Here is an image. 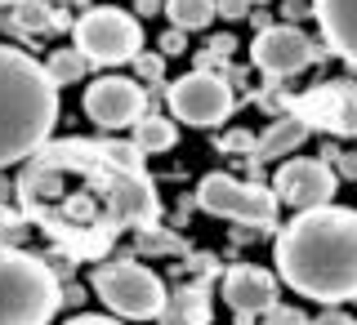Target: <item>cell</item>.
Returning a JSON list of instances; mask_svg holds the SVG:
<instances>
[{"label":"cell","instance_id":"cell-1","mask_svg":"<svg viewBox=\"0 0 357 325\" xmlns=\"http://www.w3.org/2000/svg\"><path fill=\"white\" fill-rule=\"evenodd\" d=\"M277 276L326 308L357 299V209H299V219L277 237Z\"/></svg>","mask_w":357,"mask_h":325},{"label":"cell","instance_id":"cell-2","mask_svg":"<svg viewBox=\"0 0 357 325\" xmlns=\"http://www.w3.org/2000/svg\"><path fill=\"white\" fill-rule=\"evenodd\" d=\"M59 125V85L22 49L0 45V170L36 156Z\"/></svg>","mask_w":357,"mask_h":325},{"label":"cell","instance_id":"cell-3","mask_svg":"<svg viewBox=\"0 0 357 325\" xmlns=\"http://www.w3.org/2000/svg\"><path fill=\"white\" fill-rule=\"evenodd\" d=\"M67 303L59 272L45 259L0 245V325H50Z\"/></svg>","mask_w":357,"mask_h":325},{"label":"cell","instance_id":"cell-4","mask_svg":"<svg viewBox=\"0 0 357 325\" xmlns=\"http://www.w3.org/2000/svg\"><path fill=\"white\" fill-rule=\"evenodd\" d=\"M94 294L126 321H152L161 317L170 294H165V281L143 263H98L94 267Z\"/></svg>","mask_w":357,"mask_h":325},{"label":"cell","instance_id":"cell-5","mask_svg":"<svg viewBox=\"0 0 357 325\" xmlns=\"http://www.w3.org/2000/svg\"><path fill=\"white\" fill-rule=\"evenodd\" d=\"M72 36H76V49L94 67H121L143 54L139 18L116 5H94L89 14H81V22H72Z\"/></svg>","mask_w":357,"mask_h":325},{"label":"cell","instance_id":"cell-6","mask_svg":"<svg viewBox=\"0 0 357 325\" xmlns=\"http://www.w3.org/2000/svg\"><path fill=\"white\" fill-rule=\"evenodd\" d=\"M197 205L215 219H232V223H245V228H277V192L264 183H245V178H232V174H206L197 187Z\"/></svg>","mask_w":357,"mask_h":325},{"label":"cell","instance_id":"cell-7","mask_svg":"<svg viewBox=\"0 0 357 325\" xmlns=\"http://www.w3.org/2000/svg\"><path fill=\"white\" fill-rule=\"evenodd\" d=\"M232 107H237L232 89L223 85V76H215L210 67L188 72V76H178V81L170 85V111H174V120H188V125H197V129L223 125V120L232 116Z\"/></svg>","mask_w":357,"mask_h":325},{"label":"cell","instance_id":"cell-8","mask_svg":"<svg viewBox=\"0 0 357 325\" xmlns=\"http://www.w3.org/2000/svg\"><path fill=\"white\" fill-rule=\"evenodd\" d=\"M85 116L94 120L98 129L139 125V120L148 116V94H143V85L130 81V76H98V81L85 89Z\"/></svg>","mask_w":357,"mask_h":325},{"label":"cell","instance_id":"cell-9","mask_svg":"<svg viewBox=\"0 0 357 325\" xmlns=\"http://www.w3.org/2000/svg\"><path fill=\"white\" fill-rule=\"evenodd\" d=\"M317 45H312L299 27H290V22H282V27H264V31H255V49H250V58L259 72H268L273 81H282V76H295V72H304V67L317 63Z\"/></svg>","mask_w":357,"mask_h":325},{"label":"cell","instance_id":"cell-10","mask_svg":"<svg viewBox=\"0 0 357 325\" xmlns=\"http://www.w3.org/2000/svg\"><path fill=\"white\" fill-rule=\"evenodd\" d=\"M335 187H340V174L331 170V161H286L273 178V192L282 205L290 209H317V205H331Z\"/></svg>","mask_w":357,"mask_h":325},{"label":"cell","instance_id":"cell-11","mask_svg":"<svg viewBox=\"0 0 357 325\" xmlns=\"http://www.w3.org/2000/svg\"><path fill=\"white\" fill-rule=\"evenodd\" d=\"M223 299L237 317H259V312L277 308V276L264 272V267L237 263L228 276H223Z\"/></svg>","mask_w":357,"mask_h":325},{"label":"cell","instance_id":"cell-12","mask_svg":"<svg viewBox=\"0 0 357 325\" xmlns=\"http://www.w3.org/2000/svg\"><path fill=\"white\" fill-rule=\"evenodd\" d=\"M103 192H107V205H112L116 219H126V223H152L156 219V192L148 187L143 174L112 170L107 183H103Z\"/></svg>","mask_w":357,"mask_h":325},{"label":"cell","instance_id":"cell-13","mask_svg":"<svg viewBox=\"0 0 357 325\" xmlns=\"http://www.w3.org/2000/svg\"><path fill=\"white\" fill-rule=\"evenodd\" d=\"M312 18L321 22L331 54H340L357 72V0H312Z\"/></svg>","mask_w":357,"mask_h":325},{"label":"cell","instance_id":"cell-14","mask_svg":"<svg viewBox=\"0 0 357 325\" xmlns=\"http://www.w3.org/2000/svg\"><path fill=\"white\" fill-rule=\"evenodd\" d=\"M304 138H308V120H299L295 111H290V116L273 120V129L259 138V148H255V161L264 165V161H277V156H290Z\"/></svg>","mask_w":357,"mask_h":325},{"label":"cell","instance_id":"cell-15","mask_svg":"<svg viewBox=\"0 0 357 325\" xmlns=\"http://www.w3.org/2000/svg\"><path fill=\"white\" fill-rule=\"evenodd\" d=\"M290 111H295L299 120H308V129H326L331 134V125H335V85L326 81V85L308 89L304 98L290 103Z\"/></svg>","mask_w":357,"mask_h":325},{"label":"cell","instance_id":"cell-16","mask_svg":"<svg viewBox=\"0 0 357 325\" xmlns=\"http://www.w3.org/2000/svg\"><path fill=\"white\" fill-rule=\"evenodd\" d=\"M165 14H170V27L206 31L219 9H215V0H165Z\"/></svg>","mask_w":357,"mask_h":325},{"label":"cell","instance_id":"cell-17","mask_svg":"<svg viewBox=\"0 0 357 325\" xmlns=\"http://www.w3.org/2000/svg\"><path fill=\"white\" fill-rule=\"evenodd\" d=\"M134 143H139L143 152H170L174 143H178V129H174V120H165V116H156V111H148V116L134 125Z\"/></svg>","mask_w":357,"mask_h":325},{"label":"cell","instance_id":"cell-18","mask_svg":"<svg viewBox=\"0 0 357 325\" xmlns=\"http://www.w3.org/2000/svg\"><path fill=\"white\" fill-rule=\"evenodd\" d=\"M45 72H50V81L59 85V89H63V85H81V76L89 72V58H85V54L72 45V49H59V54H50Z\"/></svg>","mask_w":357,"mask_h":325},{"label":"cell","instance_id":"cell-19","mask_svg":"<svg viewBox=\"0 0 357 325\" xmlns=\"http://www.w3.org/2000/svg\"><path fill=\"white\" fill-rule=\"evenodd\" d=\"M335 85V125L331 134L357 138V85L353 81H331Z\"/></svg>","mask_w":357,"mask_h":325},{"label":"cell","instance_id":"cell-20","mask_svg":"<svg viewBox=\"0 0 357 325\" xmlns=\"http://www.w3.org/2000/svg\"><path fill=\"white\" fill-rule=\"evenodd\" d=\"M50 18H54V5L50 0H18L9 22L22 31V36H36V31H50Z\"/></svg>","mask_w":357,"mask_h":325},{"label":"cell","instance_id":"cell-21","mask_svg":"<svg viewBox=\"0 0 357 325\" xmlns=\"http://www.w3.org/2000/svg\"><path fill=\"white\" fill-rule=\"evenodd\" d=\"M27 200H36V196H59L63 192V178L54 165H40V170H31L27 178H22V187H18Z\"/></svg>","mask_w":357,"mask_h":325},{"label":"cell","instance_id":"cell-22","mask_svg":"<svg viewBox=\"0 0 357 325\" xmlns=\"http://www.w3.org/2000/svg\"><path fill=\"white\" fill-rule=\"evenodd\" d=\"M27 232H31V223L22 219V214H14V209H0V245H22L27 241Z\"/></svg>","mask_w":357,"mask_h":325},{"label":"cell","instance_id":"cell-23","mask_svg":"<svg viewBox=\"0 0 357 325\" xmlns=\"http://www.w3.org/2000/svg\"><path fill=\"white\" fill-rule=\"evenodd\" d=\"M255 148H259V138H250L245 129H232L219 138V152H241V156H255Z\"/></svg>","mask_w":357,"mask_h":325},{"label":"cell","instance_id":"cell-24","mask_svg":"<svg viewBox=\"0 0 357 325\" xmlns=\"http://www.w3.org/2000/svg\"><path fill=\"white\" fill-rule=\"evenodd\" d=\"M134 67H139L143 81H161V76H165V58H161V54H139Z\"/></svg>","mask_w":357,"mask_h":325},{"label":"cell","instance_id":"cell-25","mask_svg":"<svg viewBox=\"0 0 357 325\" xmlns=\"http://www.w3.org/2000/svg\"><path fill=\"white\" fill-rule=\"evenodd\" d=\"M268 325H308V317L299 308H282V303H277L273 312H268Z\"/></svg>","mask_w":357,"mask_h":325},{"label":"cell","instance_id":"cell-26","mask_svg":"<svg viewBox=\"0 0 357 325\" xmlns=\"http://www.w3.org/2000/svg\"><path fill=\"white\" fill-rule=\"evenodd\" d=\"M215 9L228 22H237V18H250V0H215Z\"/></svg>","mask_w":357,"mask_h":325},{"label":"cell","instance_id":"cell-27","mask_svg":"<svg viewBox=\"0 0 357 325\" xmlns=\"http://www.w3.org/2000/svg\"><path fill=\"white\" fill-rule=\"evenodd\" d=\"M335 161V174L340 178H357V152H326Z\"/></svg>","mask_w":357,"mask_h":325},{"label":"cell","instance_id":"cell-28","mask_svg":"<svg viewBox=\"0 0 357 325\" xmlns=\"http://www.w3.org/2000/svg\"><path fill=\"white\" fill-rule=\"evenodd\" d=\"M183 49H188V31L183 27H170L161 36V54H183Z\"/></svg>","mask_w":357,"mask_h":325},{"label":"cell","instance_id":"cell-29","mask_svg":"<svg viewBox=\"0 0 357 325\" xmlns=\"http://www.w3.org/2000/svg\"><path fill=\"white\" fill-rule=\"evenodd\" d=\"M308 325H357V321H353V317H349V312H344L340 303H331V308L321 312L317 321H308Z\"/></svg>","mask_w":357,"mask_h":325},{"label":"cell","instance_id":"cell-30","mask_svg":"<svg viewBox=\"0 0 357 325\" xmlns=\"http://www.w3.org/2000/svg\"><path fill=\"white\" fill-rule=\"evenodd\" d=\"M232 49H237V40H232V36H215V40L206 45V54H210V58H228Z\"/></svg>","mask_w":357,"mask_h":325},{"label":"cell","instance_id":"cell-31","mask_svg":"<svg viewBox=\"0 0 357 325\" xmlns=\"http://www.w3.org/2000/svg\"><path fill=\"white\" fill-rule=\"evenodd\" d=\"M282 14L299 22V18H304V14H312V5H299V0H286V5H282Z\"/></svg>","mask_w":357,"mask_h":325},{"label":"cell","instance_id":"cell-32","mask_svg":"<svg viewBox=\"0 0 357 325\" xmlns=\"http://www.w3.org/2000/svg\"><path fill=\"white\" fill-rule=\"evenodd\" d=\"M14 192H18V187L9 183V174H5V170H0V209H5L9 200H14Z\"/></svg>","mask_w":357,"mask_h":325},{"label":"cell","instance_id":"cell-33","mask_svg":"<svg viewBox=\"0 0 357 325\" xmlns=\"http://www.w3.org/2000/svg\"><path fill=\"white\" fill-rule=\"evenodd\" d=\"M165 0H134V14H161Z\"/></svg>","mask_w":357,"mask_h":325},{"label":"cell","instance_id":"cell-34","mask_svg":"<svg viewBox=\"0 0 357 325\" xmlns=\"http://www.w3.org/2000/svg\"><path fill=\"white\" fill-rule=\"evenodd\" d=\"M67 325H121V321H112V317H72Z\"/></svg>","mask_w":357,"mask_h":325},{"label":"cell","instance_id":"cell-35","mask_svg":"<svg viewBox=\"0 0 357 325\" xmlns=\"http://www.w3.org/2000/svg\"><path fill=\"white\" fill-rule=\"evenodd\" d=\"M63 27H72V18H67L63 9H54V18H50V31H63Z\"/></svg>","mask_w":357,"mask_h":325},{"label":"cell","instance_id":"cell-36","mask_svg":"<svg viewBox=\"0 0 357 325\" xmlns=\"http://www.w3.org/2000/svg\"><path fill=\"white\" fill-rule=\"evenodd\" d=\"M0 5H18V0H0Z\"/></svg>","mask_w":357,"mask_h":325},{"label":"cell","instance_id":"cell-37","mask_svg":"<svg viewBox=\"0 0 357 325\" xmlns=\"http://www.w3.org/2000/svg\"><path fill=\"white\" fill-rule=\"evenodd\" d=\"M5 22H9V18H5V14H0V27H5Z\"/></svg>","mask_w":357,"mask_h":325},{"label":"cell","instance_id":"cell-38","mask_svg":"<svg viewBox=\"0 0 357 325\" xmlns=\"http://www.w3.org/2000/svg\"><path fill=\"white\" fill-rule=\"evenodd\" d=\"M250 5H264V0H250Z\"/></svg>","mask_w":357,"mask_h":325},{"label":"cell","instance_id":"cell-39","mask_svg":"<svg viewBox=\"0 0 357 325\" xmlns=\"http://www.w3.org/2000/svg\"><path fill=\"white\" fill-rule=\"evenodd\" d=\"M59 5H67V0H59Z\"/></svg>","mask_w":357,"mask_h":325}]
</instances>
